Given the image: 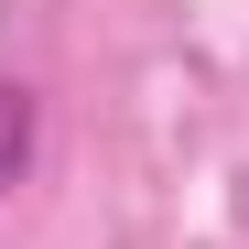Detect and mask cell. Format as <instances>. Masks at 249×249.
Wrapping results in <instances>:
<instances>
[{
	"label": "cell",
	"instance_id": "obj_1",
	"mask_svg": "<svg viewBox=\"0 0 249 249\" xmlns=\"http://www.w3.org/2000/svg\"><path fill=\"white\" fill-rule=\"evenodd\" d=\"M22 162H33V87H0V195L22 184Z\"/></svg>",
	"mask_w": 249,
	"mask_h": 249
}]
</instances>
